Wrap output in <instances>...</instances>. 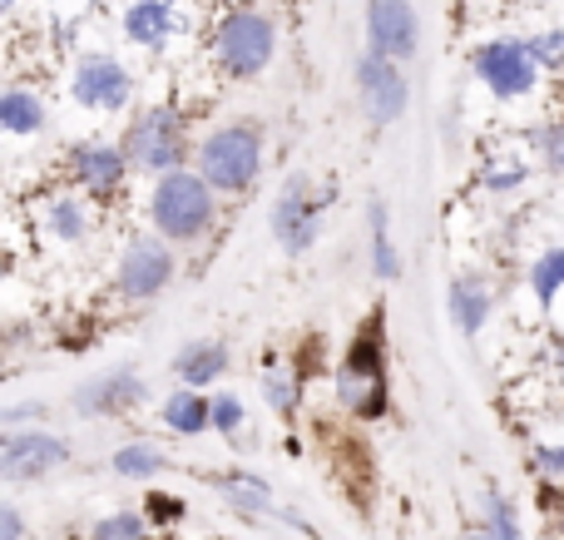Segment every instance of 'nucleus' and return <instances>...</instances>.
Masks as SVG:
<instances>
[{
	"mask_svg": "<svg viewBox=\"0 0 564 540\" xmlns=\"http://www.w3.org/2000/svg\"><path fill=\"white\" fill-rule=\"evenodd\" d=\"M332 402L351 422H387L391 417V353H387V307H371V317L347 337L337 367H332Z\"/></svg>",
	"mask_w": 564,
	"mask_h": 540,
	"instance_id": "f257e3e1",
	"label": "nucleus"
},
{
	"mask_svg": "<svg viewBox=\"0 0 564 540\" xmlns=\"http://www.w3.org/2000/svg\"><path fill=\"white\" fill-rule=\"evenodd\" d=\"M224 204L228 198L198 174L194 164L174 169V174L144 184V228H154L159 238L178 248V253H194L224 224Z\"/></svg>",
	"mask_w": 564,
	"mask_h": 540,
	"instance_id": "f03ea898",
	"label": "nucleus"
},
{
	"mask_svg": "<svg viewBox=\"0 0 564 540\" xmlns=\"http://www.w3.org/2000/svg\"><path fill=\"white\" fill-rule=\"evenodd\" d=\"M194 169L224 198L253 194L268 174V129L248 115L214 119V125L194 139Z\"/></svg>",
	"mask_w": 564,
	"mask_h": 540,
	"instance_id": "7ed1b4c3",
	"label": "nucleus"
},
{
	"mask_svg": "<svg viewBox=\"0 0 564 540\" xmlns=\"http://www.w3.org/2000/svg\"><path fill=\"white\" fill-rule=\"evenodd\" d=\"M282 50V20L263 6H228L208 30V60L224 79L248 85L273 69Z\"/></svg>",
	"mask_w": 564,
	"mask_h": 540,
	"instance_id": "20e7f679",
	"label": "nucleus"
},
{
	"mask_svg": "<svg viewBox=\"0 0 564 540\" xmlns=\"http://www.w3.org/2000/svg\"><path fill=\"white\" fill-rule=\"evenodd\" d=\"M119 139H124V149H129L134 174L144 179V184H154V179L194 164V139L198 134L188 129V115L178 105H169V99H149V105H139L134 115L124 119Z\"/></svg>",
	"mask_w": 564,
	"mask_h": 540,
	"instance_id": "39448f33",
	"label": "nucleus"
},
{
	"mask_svg": "<svg viewBox=\"0 0 564 540\" xmlns=\"http://www.w3.org/2000/svg\"><path fill=\"white\" fill-rule=\"evenodd\" d=\"M178 273H184V253L154 228H134L109 263V293L124 307H149L178 283Z\"/></svg>",
	"mask_w": 564,
	"mask_h": 540,
	"instance_id": "423d86ee",
	"label": "nucleus"
},
{
	"mask_svg": "<svg viewBox=\"0 0 564 540\" xmlns=\"http://www.w3.org/2000/svg\"><path fill=\"white\" fill-rule=\"evenodd\" d=\"M65 95L89 119H129L139 109V75L115 50H79L69 60Z\"/></svg>",
	"mask_w": 564,
	"mask_h": 540,
	"instance_id": "0eeeda50",
	"label": "nucleus"
},
{
	"mask_svg": "<svg viewBox=\"0 0 564 540\" xmlns=\"http://www.w3.org/2000/svg\"><path fill=\"white\" fill-rule=\"evenodd\" d=\"M466 69L480 89H486L496 105H525L540 89L545 69H540L535 50H530L525 35H486L470 45Z\"/></svg>",
	"mask_w": 564,
	"mask_h": 540,
	"instance_id": "6e6552de",
	"label": "nucleus"
},
{
	"mask_svg": "<svg viewBox=\"0 0 564 540\" xmlns=\"http://www.w3.org/2000/svg\"><path fill=\"white\" fill-rule=\"evenodd\" d=\"M59 179L75 184L79 194H89L99 208L119 204L134 184V164H129V149L124 139H109V134H85V139H69L59 149Z\"/></svg>",
	"mask_w": 564,
	"mask_h": 540,
	"instance_id": "1a4fd4ad",
	"label": "nucleus"
},
{
	"mask_svg": "<svg viewBox=\"0 0 564 540\" xmlns=\"http://www.w3.org/2000/svg\"><path fill=\"white\" fill-rule=\"evenodd\" d=\"M268 234L282 258L317 253L322 234H327V198L307 174H288L278 184L273 204H268Z\"/></svg>",
	"mask_w": 564,
	"mask_h": 540,
	"instance_id": "9d476101",
	"label": "nucleus"
},
{
	"mask_svg": "<svg viewBox=\"0 0 564 540\" xmlns=\"http://www.w3.org/2000/svg\"><path fill=\"white\" fill-rule=\"evenodd\" d=\"M99 218H105V208L59 179L55 188H45L30 204V234H35V244L55 248V253H85L99 238Z\"/></svg>",
	"mask_w": 564,
	"mask_h": 540,
	"instance_id": "9b49d317",
	"label": "nucleus"
},
{
	"mask_svg": "<svg viewBox=\"0 0 564 540\" xmlns=\"http://www.w3.org/2000/svg\"><path fill=\"white\" fill-rule=\"evenodd\" d=\"M149 402H154V387H149V377L134 363L99 367V372L79 377L65 397V407L79 422H124V417L144 412Z\"/></svg>",
	"mask_w": 564,
	"mask_h": 540,
	"instance_id": "f8f14e48",
	"label": "nucleus"
},
{
	"mask_svg": "<svg viewBox=\"0 0 564 540\" xmlns=\"http://www.w3.org/2000/svg\"><path fill=\"white\" fill-rule=\"evenodd\" d=\"M75 462V442L55 426H20V432H0V482L10 492L20 486H40L55 472Z\"/></svg>",
	"mask_w": 564,
	"mask_h": 540,
	"instance_id": "ddd939ff",
	"label": "nucleus"
},
{
	"mask_svg": "<svg viewBox=\"0 0 564 540\" xmlns=\"http://www.w3.org/2000/svg\"><path fill=\"white\" fill-rule=\"evenodd\" d=\"M351 89H357V109L367 115L371 129H397L411 109L406 65L377 55V50H361V55L351 60Z\"/></svg>",
	"mask_w": 564,
	"mask_h": 540,
	"instance_id": "4468645a",
	"label": "nucleus"
},
{
	"mask_svg": "<svg viewBox=\"0 0 564 540\" xmlns=\"http://www.w3.org/2000/svg\"><path fill=\"white\" fill-rule=\"evenodd\" d=\"M208 486L218 492V501L228 506L234 516H243V521H268V526H288V531H302V536H317L307 521H302L292 506H278L273 486H268V476L258 472H224V476H208Z\"/></svg>",
	"mask_w": 564,
	"mask_h": 540,
	"instance_id": "2eb2a0df",
	"label": "nucleus"
},
{
	"mask_svg": "<svg viewBox=\"0 0 564 540\" xmlns=\"http://www.w3.org/2000/svg\"><path fill=\"white\" fill-rule=\"evenodd\" d=\"M367 50L411 65L421 50V15L411 0H367Z\"/></svg>",
	"mask_w": 564,
	"mask_h": 540,
	"instance_id": "dca6fc26",
	"label": "nucleus"
},
{
	"mask_svg": "<svg viewBox=\"0 0 564 540\" xmlns=\"http://www.w3.org/2000/svg\"><path fill=\"white\" fill-rule=\"evenodd\" d=\"M50 129H55V105H50V95L40 85H30V79H10V85L0 89V134H6L10 144H35Z\"/></svg>",
	"mask_w": 564,
	"mask_h": 540,
	"instance_id": "f3484780",
	"label": "nucleus"
},
{
	"mask_svg": "<svg viewBox=\"0 0 564 540\" xmlns=\"http://www.w3.org/2000/svg\"><path fill=\"white\" fill-rule=\"evenodd\" d=\"M169 372H174L178 387H198V392H218L234 372V347L224 337H188V343L174 347L169 357Z\"/></svg>",
	"mask_w": 564,
	"mask_h": 540,
	"instance_id": "a211bd4d",
	"label": "nucleus"
},
{
	"mask_svg": "<svg viewBox=\"0 0 564 540\" xmlns=\"http://www.w3.org/2000/svg\"><path fill=\"white\" fill-rule=\"evenodd\" d=\"M184 20H178V0H124L119 10V35L144 55H164L178 40Z\"/></svg>",
	"mask_w": 564,
	"mask_h": 540,
	"instance_id": "6ab92c4d",
	"label": "nucleus"
},
{
	"mask_svg": "<svg viewBox=\"0 0 564 540\" xmlns=\"http://www.w3.org/2000/svg\"><path fill=\"white\" fill-rule=\"evenodd\" d=\"M446 317H451V327H456V337H466V343H476L490 327V317H496V288H490V278L480 273V268H460V273L451 278Z\"/></svg>",
	"mask_w": 564,
	"mask_h": 540,
	"instance_id": "aec40b11",
	"label": "nucleus"
},
{
	"mask_svg": "<svg viewBox=\"0 0 564 540\" xmlns=\"http://www.w3.org/2000/svg\"><path fill=\"white\" fill-rule=\"evenodd\" d=\"M159 426H164L169 436H178V442H198V436L214 432V392H198V387H169L164 397H159Z\"/></svg>",
	"mask_w": 564,
	"mask_h": 540,
	"instance_id": "412c9836",
	"label": "nucleus"
},
{
	"mask_svg": "<svg viewBox=\"0 0 564 540\" xmlns=\"http://www.w3.org/2000/svg\"><path fill=\"white\" fill-rule=\"evenodd\" d=\"M169 466H174V456L154 436H124L109 452V476H119V482H159Z\"/></svg>",
	"mask_w": 564,
	"mask_h": 540,
	"instance_id": "4be33fe9",
	"label": "nucleus"
},
{
	"mask_svg": "<svg viewBox=\"0 0 564 540\" xmlns=\"http://www.w3.org/2000/svg\"><path fill=\"white\" fill-rule=\"evenodd\" d=\"M530 174H535V159H530L525 149H500V154L480 159L476 184L486 198H516L520 188L530 184Z\"/></svg>",
	"mask_w": 564,
	"mask_h": 540,
	"instance_id": "5701e85b",
	"label": "nucleus"
},
{
	"mask_svg": "<svg viewBox=\"0 0 564 540\" xmlns=\"http://www.w3.org/2000/svg\"><path fill=\"white\" fill-rule=\"evenodd\" d=\"M258 397H263V407L278 417V422H292V417L302 412V402H307V377L292 372L288 363H278V367H268L263 372Z\"/></svg>",
	"mask_w": 564,
	"mask_h": 540,
	"instance_id": "b1692460",
	"label": "nucleus"
},
{
	"mask_svg": "<svg viewBox=\"0 0 564 540\" xmlns=\"http://www.w3.org/2000/svg\"><path fill=\"white\" fill-rule=\"evenodd\" d=\"M525 293L535 298L540 313H550V307L564 298V244H545L535 258H530L525 268Z\"/></svg>",
	"mask_w": 564,
	"mask_h": 540,
	"instance_id": "393cba45",
	"label": "nucleus"
},
{
	"mask_svg": "<svg viewBox=\"0 0 564 540\" xmlns=\"http://www.w3.org/2000/svg\"><path fill=\"white\" fill-rule=\"evenodd\" d=\"M367 224H371V273H377L381 283H397L401 278V248H397V238H391L387 198H371L367 204Z\"/></svg>",
	"mask_w": 564,
	"mask_h": 540,
	"instance_id": "a878e982",
	"label": "nucleus"
},
{
	"mask_svg": "<svg viewBox=\"0 0 564 540\" xmlns=\"http://www.w3.org/2000/svg\"><path fill=\"white\" fill-rule=\"evenodd\" d=\"M85 540H154V521L144 516V506H115L89 521Z\"/></svg>",
	"mask_w": 564,
	"mask_h": 540,
	"instance_id": "bb28decb",
	"label": "nucleus"
},
{
	"mask_svg": "<svg viewBox=\"0 0 564 540\" xmlns=\"http://www.w3.org/2000/svg\"><path fill=\"white\" fill-rule=\"evenodd\" d=\"M525 154L535 159L545 174H555V164L564 154V115H545L525 129Z\"/></svg>",
	"mask_w": 564,
	"mask_h": 540,
	"instance_id": "cd10ccee",
	"label": "nucleus"
},
{
	"mask_svg": "<svg viewBox=\"0 0 564 540\" xmlns=\"http://www.w3.org/2000/svg\"><path fill=\"white\" fill-rule=\"evenodd\" d=\"M248 432H253V426H248V402L234 392V387H218L214 392V436H224L228 446H238Z\"/></svg>",
	"mask_w": 564,
	"mask_h": 540,
	"instance_id": "c85d7f7f",
	"label": "nucleus"
},
{
	"mask_svg": "<svg viewBox=\"0 0 564 540\" xmlns=\"http://www.w3.org/2000/svg\"><path fill=\"white\" fill-rule=\"evenodd\" d=\"M486 521H480V531H486L490 540H525V526H520V506L516 496L506 492H486Z\"/></svg>",
	"mask_w": 564,
	"mask_h": 540,
	"instance_id": "c756f323",
	"label": "nucleus"
},
{
	"mask_svg": "<svg viewBox=\"0 0 564 540\" xmlns=\"http://www.w3.org/2000/svg\"><path fill=\"white\" fill-rule=\"evenodd\" d=\"M139 506H144V516L154 521V531H174V526L188 521V501L178 492H164V486H149Z\"/></svg>",
	"mask_w": 564,
	"mask_h": 540,
	"instance_id": "7c9ffc66",
	"label": "nucleus"
},
{
	"mask_svg": "<svg viewBox=\"0 0 564 540\" xmlns=\"http://www.w3.org/2000/svg\"><path fill=\"white\" fill-rule=\"evenodd\" d=\"M20 426H50L45 397H6L0 402V432H20Z\"/></svg>",
	"mask_w": 564,
	"mask_h": 540,
	"instance_id": "2f4dec72",
	"label": "nucleus"
},
{
	"mask_svg": "<svg viewBox=\"0 0 564 540\" xmlns=\"http://www.w3.org/2000/svg\"><path fill=\"white\" fill-rule=\"evenodd\" d=\"M525 40L545 75H564V25H540V30H530Z\"/></svg>",
	"mask_w": 564,
	"mask_h": 540,
	"instance_id": "473e14b6",
	"label": "nucleus"
},
{
	"mask_svg": "<svg viewBox=\"0 0 564 540\" xmlns=\"http://www.w3.org/2000/svg\"><path fill=\"white\" fill-rule=\"evenodd\" d=\"M530 472L540 476V482H564V442L560 436H540V442H530Z\"/></svg>",
	"mask_w": 564,
	"mask_h": 540,
	"instance_id": "72a5a7b5",
	"label": "nucleus"
},
{
	"mask_svg": "<svg viewBox=\"0 0 564 540\" xmlns=\"http://www.w3.org/2000/svg\"><path fill=\"white\" fill-rule=\"evenodd\" d=\"M30 536V521H25V506L20 501H0V540H25Z\"/></svg>",
	"mask_w": 564,
	"mask_h": 540,
	"instance_id": "f704fd0d",
	"label": "nucleus"
},
{
	"mask_svg": "<svg viewBox=\"0 0 564 540\" xmlns=\"http://www.w3.org/2000/svg\"><path fill=\"white\" fill-rule=\"evenodd\" d=\"M550 179H560V184H564V154H560V164H555V174H550Z\"/></svg>",
	"mask_w": 564,
	"mask_h": 540,
	"instance_id": "c9c22d12",
	"label": "nucleus"
},
{
	"mask_svg": "<svg viewBox=\"0 0 564 540\" xmlns=\"http://www.w3.org/2000/svg\"><path fill=\"white\" fill-rule=\"evenodd\" d=\"M20 6V0H0V10H6V15H10V10H15Z\"/></svg>",
	"mask_w": 564,
	"mask_h": 540,
	"instance_id": "e433bc0d",
	"label": "nucleus"
},
{
	"mask_svg": "<svg viewBox=\"0 0 564 540\" xmlns=\"http://www.w3.org/2000/svg\"><path fill=\"white\" fill-rule=\"evenodd\" d=\"M470 540H490V536L486 531H470Z\"/></svg>",
	"mask_w": 564,
	"mask_h": 540,
	"instance_id": "4c0bfd02",
	"label": "nucleus"
}]
</instances>
